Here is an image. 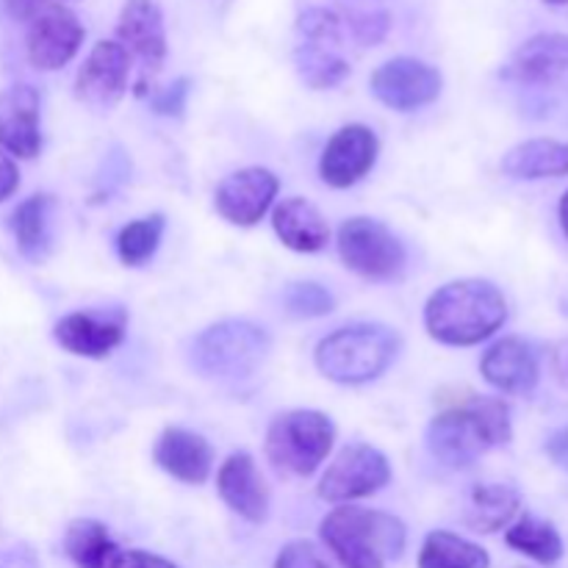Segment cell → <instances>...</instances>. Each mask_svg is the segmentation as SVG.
<instances>
[{
	"mask_svg": "<svg viewBox=\"0 0 568 568\" xmlns=\"http://www.w3.org/2000/svg\"><path fill=\"white\" fill-rule=\"evenodd\" d=\"M116 544L111 541L109 527L98 519H75L67 527L64 552L75 568H105L116 555Z\"/></svg>",
	"mask_w": 568,
	"mask_h": 568,
	"instance_id": "obj_27",
	"label": "cell"
},
{
	"mask_svg": "<svg viewBox=\"0 0 568 568\" xmlns=\"http://www.w3.org/2000/svg\"><path fill=\"white\" fill-rule=\"evenodd\" d=\"M521 510V494L508 483H477L469 491L466 525L477 532H497L508 527Z\"/></svg>",
	"mask_w": 568,
	"mask_h": 568,
	"instance_id": "obj_24",
	"label": "cell"
},
{
	"mask_svg": "<svg viewBox=\"0 0 568 568\" xmlns=\"http://www.w3.org/2000/svg\"><path fill=\"white\" fill-rule=\"evenodd\" d=\"M480 372L503 394H530L541 377L536 349L516 336L499 338L494 347H488L480 361Z\"/></svg>",
	"mask_w": 568,
	"mask_h": 568,
	"instance_id": "obj_20",
	"label": "cell"
},
{
	"mask_svg": "<svg viewBox=\"0 0 568 568\" xmlns=\"http://www.w3.org/2000/svg\"><path fill=\"white\" fill-rule=\"evenodd\" d=\"M275 568H331L311 541H292L277 552Z\"/></svg>",
	"mask_w": 568,
	"mask_h": 568,
	"instance_id": "obj_31",
	"label": "cell"
},
{
	"mask_svg": "<svg viewBox=\"0 0 568 568\" xmlns=\"http://www.w3.org/2000/svg\"><path fill=\"white\" fill-rule=\"evenodd\" d=\"M503 172L519 181L568 175V142L558 139H530L510 148L503 159Z\"/></svg>",
	"mask_w": 568,
	"mask_h": 568,
	"instance_id": "obj_22",
	"label": "cell"
},
{
	"mask_svg": "<svg viewBox=\"0 0 568 568\" xmlns=\"http://www.w3.org/2000/svg\"><path fill=\"white\" fill-rule=\"evenodd\" d=\"M272 227L277 239L294 253H320L327 247L331 225L322 211L305 197H288L272 214Z\"/></svg>",
	"mask_w": 568,
	"mask_h": 568,
	"instance_id": "obj_21",
	"label": "cell"
},
{
	"mask_svg": "<svg viewBox=\"0 0 568 568\" xmlns=\"http://www.w3.org/2000/svg\"><path fill=\"white\" fill-rule=\"evenodd\" d=\"M547 455L549 460H552L555 466H560V469L568 471V427H560V430H555L552 436H549L547 442Z\"/></svg>",
	"mask_w": 568,
	"mask_h": 568,
	"instance_id": "obj_37",
	"label": "cell"
},
{
	"mask_svg": "<svg viewBox=\"0 0 568 568\" xmlns=\"http://www.w3.org/2000/svg\"><path fill=\"white\" fill-rule=\"evenodd\" d=\"M322 541L344 568H386L405 552V525L383 510L344 505L322 519Z\"/></svg>",
	"mask_w": 568,
	"mask_h": 568,
	"instance_id": "obj_3",
	"label": "cell"
},
{
	"mask_svg": "<svg viewBox=\"0 0 568 568\" xmlns=\"http://www.w3.org/2000/svg\"><path fill=\"white\" fill-rule=\"evenodd\" d=\"M277 189H281V181L275 172L264 170V166H247V170L231 172L216 186L214 205L222 220L239 227H250L270 211Z\"/></svg>",
	"mask_w": 568,
	"mask_h": 568,
	"instance_id": "obj_12",
	"label": "cell"
},
{
	"mask_svg": "<svg viewBox=\"0 0 568 568\" xmlns=\"http://www.w3.org/2000/svg\"><path fill=\"white\" fill-rule=\"evenodd\" d=\"M336 442V427L322 410H288L272 419L266 430V458L281 475L311 477Z\"/></svg>",
	"mask_w": 568,
	"mask_h": 568,
	"instance_id": "obj_6",
	"label": "cell"
},
{
	"mask_svg": "<svg viewBox=\"0 0 568 568\" xmlns=\"http://www.w3.org/2000/svg\"><path fill=\"white\" fill-rule=\"evenodd\" d=\"M283 305L297 320H316L333 311V294L320 283H292L283 294Z\"/></svg>",
	"mask_w": 568,
	"mask_h": 568,
	"instance_id": "obj_30",
	"label": "cell"
},
{
	"mask_svg": "<svg viewBox=\"0 0 568 568\" xmlns=\"http://www.w3.org/2000/svg\"><path fill=\"white\" fill-rule=\"evenodd\" d=\"M0 148L17 159H33L42 150L39 92L28 83H14L0 92Z\"/></svg>",
	"mask_w": 568,
	"mask_h": 568,
	"instance_id": "obj_16",
	"label": "cell"
},
{
	"mask_svg": "<svg viewBox=\"0 0 568 568\" xmlns=\"http://www.w3.org/2000/svg\"><path fill=\"white\" fill-rule=\"evenodd\" d=\"M17 186H20V172H17V164L3 153V150H0V203H3L6 197H11V194L17 192Z\"/></svg>",
	"mask_w": 568,
	"mask_h": 568,
	"instance_id": "obj_36",
	"label": "cell"
},
{
	"mask_svg": "<svg viewBox=\"0 0 568 568\" xmlns=\"http://www.w3.org/2000/svg\"><path fill=\"white\" fill-rule=\"evenodd\" d=\"M125 311H75L55 322L53 336L61 349L81 358H105L125 338Z\"/></svg>",
	"mask_w": 568,
	"mask_h": 568,
	"instance_id": "obj_13",
	"label": "cell"
},
{
	"mask_svg": "<svg viewBox=\"0 0 568 568\" xmlns=\"http://www.w3.org/2000/svg\"><path fill=\"white\" fill-rule=\"evenodd\" d=\"M388 480H392V466L381 449L369 447V444H349L322 475L320 497L325 503L344 505L353 499L372 497L386 488Z\"/></svg>",
	"mask_w": 568,
	"mask_h": 568,
	"instance_id": "obj_8",
	"label": "cell"
},
{
	"mask_svg": "<svg viewBox=\"0 0 568 568\" xmlns=\"http://www.w3.org/2000/svg\"><path fill=\"white\" fill-rule=\"evenodd\" d=\"M294 67L311 89H333L349 75V61L338 53V44L300 42L294 50Z\"/></svg>",
	"mask_w": 568,
	"mask_h": 568,
	"instance_id": "obj_25",
	"label": "cell"
},
{
	"mask_svg": "<svg viewBox=\"0 0 568 568\" xmlns=\"http://www.w3.org/2000/svg\"><path fill=\"white\" fill-rule=\"evenodd\" d=\"M372 94L394 111H416L442 94V72L427 61L399 55L372 72Z\"/></svg>",
	"mask_w": 568,
	"mask_h": 568,
	"instance_id": "obj_9",
	"label": "cell"
},
{
	"mask_svg": "<svg viewBox=\"0 0 568 568\" xmlns=\"http://www.w3.org/2000/svg\"><path fill=\"white\" fill-rule=\"evenodd\" d=\"M83 39H87V31L75 11L61 3L50 6V9L39 11L28 26L26 55L37 70H61L75 59Z\"/></svg>",
	"mask_w": 568,
	"mask_h": 568,
	"instance_id": "obj_10",
	"label": "cell"
},
{
	"mask_svg": "<svg viewBox=\"0 0 568 568\" xmlns=\"http://www.w3.org/2000/svg\"><path fill=\"white\" fill-rule=\"evenodd\" d=\"M508 320L505 294L480 277L453 281L433 292L425 305V327L438 344L471 347L491 338Z\"/></svg>",
	"mask_w": 568,
	"mask_h": 568,
	"instance_id": "obj_2",
	"label": "cell"
},
{
	"mask_svg": "<svg viewBox=\"0 0 568 568\" xmlns=\"http://www.w3.org/2000/svg\"><path fill=\"white\" fill-rule=\"evenodd\" d=\"M116 42L142 61L144 72L161 70L166 59V28L155 0H125L116 20Z\"/></svg>",
	"mask_w": 568,
	"mask_h": 568,
	"instance_id": "obj_15",
	"label": "cell"
},
{
	"mask_svg": "<svg viewBox=\"0 0 568 568\" xmlns=\"http://www.w3.org/2000/svg\"><path fill=\"white\" fill-rule=\"evenodd\" d=\"M381 142L366 125H344L333 133L320 161V175L327 186L349 189L375 166Z\"/></svg>",
	"mask_w": 568,
	"mask_h": 568,
	"instance_id": "obj_14",
	"label": "cell"
},
{
	"mask_svg": "<svg viewBox=\"0 0 568 568\" xmlns=\"http://www.w3.org/2000/svg\"><path fill=\"white\" fill-rule=\"evenodd\" d=\"M270 355V333L247 320H225L205 327L192 342L194 372L220 383L247 381Z\"/></svg>",
	"mask_w": 568,
	"mask_h": 568,
	"instance_id": "obj_4",
	"label": "cell"
},
{
	"mask_svg": "<svg viewBox=\"0 0 568 568\" xmlns=\"http://www.w3.org/2000/svg\"><path fill=\"white\" fill-rule=\"evenodd\" d=\"M558 216H560V227H564V233L568 236V192L564 194V200H560Z\"/></svg>",
	"mask_w": 568,
	"mask_h": 568,
	"instance_id": "obj_38",
	"label": "cell"
},
{
	"mask_svg": "<svg viewBox=\"0 0 568 568\" xmlns=\"http://www.w3.org/2000/svg\"><path fill=\"white\" fill-rule=\"evenodd\" d=\"M510 408L497 397L466 392L449 399L447 408L433 416L427 427V449L438 464L466 469L488 449L510 442Z\"/></svg>",
	"mask_w": 568,
	"mask_h": 568,
	"instance_id": "obj_1",
	"label": "cell"
},
{
	"mask_svg": "<svg viewBox=\"0 0 568 568\" xmlns=\"http://www.w3.org/2000/svg\"><path fill=\"white\" fill-rule=\"evenodd\" d=\"M0 568H39V558L28 544L0 549Z\"/></svg>",
	"mask_w": 568,
	"mask_h": 568,
	"instance_id": "obj_34",
	"label": "cell"
},
{
	"mask_svg": "<svg viewBox=\"0 0 568 568\" xmlns=\"http://www.w3.org/2000/svg\"><path fill=\"white\" fill-rule=\"evenodd\" d=\"M186 98H189V78H178L172 87L161 89V92L155 94L153 109L159 111V114L178 116L183 109H186Z\"/></svg>",
	"mask_w": 568,
	"mask_h": 568,
	"instance_id": "obj_32",
	"label": "cell"
},
{
	"mask_svg": "<svg viewBox=\"0 0 568 568\" xmlns=\"http://www.w3.org/2000/svg\"><path fill=\"white\" fill-rule=\"evenodd\" d=\"M491 558L475 541L449 530H433L419 552V568H488Z\"/></svg>",
	"mask_w": 568,
	"mask_h": 568,
	"instance_id": "obj_26",
	"label": "cell"
},
{
	"mask_svg": "<svg viewBox=\"0 0 568 568\" xmlns=\"http://www.w3.org/2000/svg\"><path fill=\"white\" fill-rule=\"evenodd\" d=\"M338 255L366 281H394L405 270L403 242L372 216H353L338 227Z\"/></svg>",
	"mask_w": 568,
	"mask_h": 568,
	"instance_id": "obj_7",
	"label": "cell"
},
{
	"mask_svg": "<svg viewBox=\"0 0 568 568\" xmlns=\"http://www.w3.org/2000/svg\"><path fill=\"white\" fill-rule=\"evenodd\" d=\"M544 3H549V6H566L568 0H544Z\"/></svg>",
	"mask_w": 568,
	"mask_h": 568,
	"instance_id": "obj_39",
	"label": "cell"
},
{
	"mask_svg": "<svg viewBox=\"0 0 568 568\" xmlns=\"http://www.w3.org/2000/svg\"><path fill=\"white\" fill-rule=\"evenodd\" d=\"M216 488H220L222 503H225L233 514L242 516V519L261 525V521L270 516V488H266L253 455L233 453L231 458L220 466Z\"/></svg>",
	"mask_w": 568,
	"mask_h": 568,
	"instance_id": "obj_17",
	"label": "cell"
},
{
	"mask_svg": "<svg viewBox=\"0 0 568 568\" xmlns=\"http://www.w3.org/2000/svg\"><path fill=\"white\" fill-rule=\"evenodd\" d=\"M164 216L150 214L142 216L136 222H128L125 227L116 236V253H120V261L125 266H142L148 264L150 258L159 250L161 236H164Z\"/></svg>",
	"mask_w": 568,
	"mask_h": 568,
	"instance_id": "obj_29",
	"label": "cell"
},
{
	"mask_svg": "<svg viewBox=\"0 0 568 568\" xmlns=\"http://www.w3.org/2000/svg\"><path fill=\"white\" fill-rule=\"evenodd\" d=\"M399 353V336L386 325L338 327L316 347V366L327 381L358 386L381 377Z\"/></svg>",
	"mask_w": 568,
	"mask_h": 568,
	"instance_id": "obj_5",
	"label": "cell"
},
{
	"mask_svg": "<svg viewBox=\"0 0 568 568\" xmlns=\"http://www.w3.org/2000/svg\"><path fill=\"white\" fill-rule=\"evenodd\" d=\"M131 55L120 42H98L75 75V98L94 111H109L125 98Z\"/></svg>",
	"mask_w": 568,
	"mask_h": 568,
	"instance_id": "obj_11",
	"label": "cell"
},
{
	"mask_svg": "<svg viewBox=\"0 0 568 568\" xmlns=\"http://www.w3.org/2000/svg\"><path fill=\"white\" fill-rule=\"evenodd\" d=\"M505 541L510 549L538 560L544 566H555L564 558V538L549 521L536 519V516H521L516 525L508 527Z\"/></svg>",
	"mask_w": 568,
	"mask_h": 568,
	"instance_id": "obj_28",
	"label": "cell"
},
{
	"mask_svg": "<svg viewBox=\"0 0 568 568\" xmlns=\"http://www.w3.org/2000/svg\"><path fill=\"white\" fill-rule=\"evenodd\" d=\"M105 568H178L166 558H159L153 552H144V549H116V555L111 558V564Z\"/></svg>",
	"mask_w": 568,
	"mask_h": 568,
	"instance_id": "obj_33",
	"label": "cell"
},
{
	"mask_svg": "<svg viewBox=\"0 0 568 568\" xmlns=\"http://www.w3.org/2000/svg\"><path fill=\"white\" fill-rule=\"evenodd\" d=\"M61 0H6V11H9L14 20L31 22L39 11L50 9V6H59Z\"/></svg>",
	"mask_w": 568,
	"mask_h": 568,
	"instance_id": "obj_35",
	"label": "cell"
},
{
	"mask_svg": "<svg viewBox=\"0 0 568 568\" xmlns=\"http://www.w3.org/2000/svg\"><path fill=\"white\" fill-rule=\"evenodd\" d=\"M503 78L516 83H558L568 78V33H536L514 50Z\"/></svg>",
	"mask_w": 568,
	"mask_h": 568,
	"instance_id": "obj_18",
	"label": "cell"
},
{
	"mask_svg": "<svg viewBox=\"0 0 568 568\" xmlns=\"http://www.w3.org/2000/svg\"><path fill=\"white\" fill-rule=\"evenodd\" d=\"M153 460L159 469L186 486H203L214 469V449L203 436L183 427H166L153 449Z\"/></svg>",
	"mask_w": 568,
	"mask_h": 568,
	"instance_id": "obj_19",
	"label": "cell"
},
{
	"mask_svg": "<svg viewBox=\"0 0 568 568\" xmlns=\"http://www.w3.org/2000/svg\"><path fill=\"white\" fill-rule=\"evenodd\" d=\"M53 197L50 194H33L22 200L11 214V231H14L17 247L28 261H44L53 247Z\"/></svg>",
	"mask_w": 568,
	"mask_h": 568,
	"instance_id": "obj_23",
	"label": "cell"
}]
</instances>
